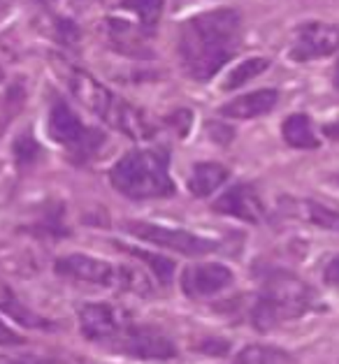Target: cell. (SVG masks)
<instances>
[{"mask_svg":"<svg viewBox=\"0 0 339 364\" xmlns=\"http://www.w3.org/2000/svg\"><path fill=\"white\" fill-rule=\"evenodd\" d=\"M242 16L221 7L184 21L177 38L182 68L195 82H207L228 63L239 47Z\"/></svg>","mask_w":339,"mask_h":364,"instance_id":"obj_1","label":"cell"},{"mask_svg":"<svg viewBox=\"0 0 339 364\" xmlns=\"http://www.w3.org/2000/svg\"><path fill=\"white\" fill-rule=\"evenodd\" d=\"M316 309L318 297L314 288L288 272L272 269L263 279L261 295H258L251 311V323L256 330L267 332L274 330L276 325L296 321V318L307 316Z\"/></svg>","mask_w":339,"mask_h":364,"instance_id":"obj_2","label":"cell"},{"mask_svg":"<svg viewBox=\"0 0 339 364\" xmlns=\"http://www.w3.org/2000/svg\"><path fill=\"white\" fill-rule=\"evenodd\" d=\"M68 88L86 109H91L95 117H100L112 128L121 130L123 135L132 139H147L154 135V128L147 119V114L137 109L135 105L121 100L110 88H105L95 77H91L84 70H68Z\"/></svg>","mask_w":339,"mask_h":364,"instance_id":"obj_3","label":"cell"},{"mask_svg":"<svg viewBox=\"0 0 339 364\" xmlns=\"http://www.w3.org/2000/svg\"><path fill=\"white\" fill-rule=\"evenodd\" d=\"M110 181L130 200L170 198L174 193V181L167 170V154L154 149L130 151L119 158L110 170Z\"/></svg>","mask_w":339,"mask_h":364,"instance_id":"obj_4","label":"cell"},{"mask_svg":"<svg viewBox=\"0 0 339 364\" xmlns=\"http://www.w3.org/2000/svg\"><path fill=\"white\" fill-rule=\"evenodd\" d=\"M56 272L61 277L93 283V286H105V288H123L132 292H147L149 281L140 277L135 269L130 267H117L105 260H98L91 255H66L56 262Z\"/></svg>","mask_w":339,"mask_h":364,"instance_id":"obj_5","label":"cell"},{"mask_svg":"<svg viewBox=\"0 0 339 364\" xmlns=\"http://www.w3.org/2000/svg\"><path fill=\"white\" fill-rule=\"evenodd\" d=\"M49 137L56 141V144L66 146L70 154H73L77 161H84V158H91L98 154V149L103 146L105 135L93 128H86L79 117L68 107V102L63 100H53L51 109H49Z\"/></svg>","mask_w":339,"mask_h":364,"instance_id":"obj_6","label":"cell"},{"mask_svg":"<svg viewBox=\"0 0 339 364\" xmlns=\"http://www.w3.org/2000/svg\"><path fill=\"white\" fill-rule=\"evenodd\" d=\"M123 228H126V232H130L132 237L142 239V242L167 248V251H174L182 255H207L219 248V242H214V239L198 237L189 232V230H179V228L142 223V220H130V223H126Z\"/></svg>","mask_w":339,"mask_h":364,"instance_id":"obj_7","label":"cell"},{"mask_svg":"<svg viewBox=\"0 0 339 364\" xmlns=\"http://www.w3.org/2000/svg\"><path fill=\"white\" fill-rule=\"evenodd\" d=\"M110 346L117 353L130 355V358H137V360H170L177 355V348L170 336H165L160 330H156V327L142 325L135 321H132Z\"/></svg>","mask_w":339,"mask_h":364,"instance_id":"obj_8","label":"cell"},{"mask_svg":"<svg viewBox=\"0 0 339 364\" xmlns=\"http://www.w3.org/2000/svg\"><path fill=\"white\" fill-rule=\"evenodd\" d=\"M132 323V316L107 301H86L79 306V327L88 341L110 346Z\"/></svg>","mask_w":339,"mask_h":364,"instance_id":"obj_9","label":"cell"},{"mask_svg":"<svg viewBox=\"0 0 339 364\" xmlns=\"http://www.w3.org/2000/svg\"><path fill=\"white\" fill-rule=\"evenodd\" d=\"M339 49V26L323 23V21H309L300 26L296 38L291 44V58L293 60H314L335 54Z\"/></svg>","mask_w":339,"mask_h":364,"instance_id":"obj_10","label":"cell"},{"mask_svg":"<svg viewBox=\"0 0 339 364\" xmlns=\"http://www.w3.org/2000/svg\"><path fill=\"white\" fill-rule=\"evenodd\" d=\"M233 283V272L226 264L219 262H204L191 264L182 274V290L193 299H204L212 295H219Z\"/></svg>","mask_w":339,"mask_h":364,"instance_id":"obj_11","label":"cell"},{"mask_svg":"<svg viewBox=\"0 0 339 364\" xmlns=\"http://www.w3.org/2000/svg\"><path fill=\"white\" fill-rule=\"evenodd\" d=\"M214 211L246 220V223H261L265 216L263 202L258 198V193L254 191V186H249V183H239V186H233V188H228L217 202H214Z\"/></svg>","mask_w":339,"mask_h":364,"instance_id":"obj_12","label":"cell"},{"mask_svg":"<svg viewBox=\"0 0 339 364\" xmlns=\"http://www.w3.org/2000/svg\"><path fill=\"white\" fill-rule=\"evenodd\" d=\"M276 100H279V93L274 88H261V91L239 95L235 100H230L228 105L221 107V117L226 119H256L263 117V114L272 112Z\"/></svg>","mask_w":339,"mask_h":364,"instance_id":"obj_13","label":"cell"},{"mask_svg":"<svg viewBox=\"0 0 339 364\" xmlns=\"http://www.w3.org/2000/svg\"><path fill=\"white\" fill-rule=\"evenodd\" d=\"M286 211L305 223H311L316 228L330 230L339 235V211L325 207V204L311 202V200H286Z\"/></svg>","mask_w":339,"mask_h":364,"instance_id":"obj_14","label":"cell"},{"mask_svg":"<svg viewBox=\"0 0 339 364\" xmlns=\"http://www.w3.org/2000/svg\"><path fill=\"white\" fill-rule=\"evenodd\" d=\"M0 311H3L5 316H10L12 321L16 325H21V327H31V330H44V332L53 330V325L49 321H44L42 316L33 314V311L14 295L12 288L7 286V283H3V281H0Z\"/></svg>","mask_w":339,"mask_h":364,"instance_id":"obj_15","label":"cell"},{"mask_svg":"<svg viewBox=\"0 0 339 364\" xmlns=\"http://www.w3.org/2000/svg\"><path fill=\"white\" fill-rule=\"evenodd\" d=\"M228 179V170L219 163H198L189 176V191L195 198H207L217 193Z\"/></svg>","mask_w":339,"mask_h":364,"instance_id":"obj_16","label":"cell"},{"mask_svg":"<svg viewBox=\"0 0 339 364\" xmlns=\"http://www.w3.org/2000/svg\"><path fill=\"white\" fill-rule=\"evenodd\" d=\"M283 139L293 149H318V137L314 132V123L307 114H291L281 126Z\"/></svg>","mask_w":339,"mask_h":364,"instance_id":"obj_17","label":"cell"},{"mask_svg":"<svg viewBox=\"0 0 339 364\" xmlns=\"http://www.w3.org/2000/svg\"><path fill=\"white\" fill-rule=\"evenodd\" d=\"M233 364H293V358L281 348H272V346H246L239 350Z\"/></svg>","mask_w":339,"mask_h":364,"instance_id":"obj_18","label":"cell"},{"mask_svg":"<svg viewBox=\"0 0 339 364\" xmlns=\"http://www.w3.org/2000/svg\"><path fill=\"white\" fill-rule=\"evenodd\" d=\"M123 7L137 16L142 31H154L165 10V0H123Z\"/></svg>","mask_w":339,"mask_h":364,"instance_id":"obj_19","label":"cell"},{"mask_svg":"<svg viewBox=\"0 0 339 364\" xmlns=\"http://www.w3.org/2000/svg\"><path fill=\"white\" fill-rule=\"evenodd\" d=\"M270 68V60L263 58V56H256V58H246L242 60L233 73L228 75V79L223 82V88L226 91H235V88L244 86L246 82H251L254 77H258L261 73H265V70Z\"/></svg>","mask_w":339,"mask_h":364,"instance_id":"obj_20","label":"cell"},{"mask_svg":"<svg viewBox=\"0 0 339 364\" xmlns=\"http://www.w3.org/2000/svg\"><path fill=\"white\" fill-rule=\"evenodd\" d=\"M123 251H128L130 255L140 257L142 262L147 264L151 269V274L160 281V283H170L174 277V262L170 260L165 255H156V253H149V251H142V248H135V246H121Z\"/></svg>","mask_w":339,"mask_h":364,"instance_id":"obj_21","label":"cell"},{"mask_svg":"<svg viewBox=\"0 0 339 364\" xmlns=\"http://www.w3.org/2000/svg\"><path fill=\"white\" fill-rule=\"evenodd\" d=\"M38 3L49 7L56 16H68V12H77L86 5L98 3V0H38Z\"/></svg>","mask_w":339,"mask_h":364,"instance_id":"obj_22","label":"cell"},{"mask_svg":"<svg viewBox=\"0 0 339 364\" xmlns=\"http://www.w3.org/2000/svg\"><path fill=\"white\" fill-rule=\"evenodd\" d=\"M323 279H325V283H330V286H337L339 288V255L333 257V260L325 264Z\"/></svg>","mask_w":339,"mask_h":364,"instance_id":"obj_23","label":"cell"},{"mask_svg":"<svg viewBox=\"0 0 339 364\" xmlns=\"http://www.w3.org/2000/svg\"><path fill=\"white\" fill-rule=\"evenodd\" d=\"M24 343V339L16 332H12L10 327L0 323V346H19Z\"/></svg>","mask_w":339,"mask_h":364,"instance_id":"obj_24","label":"cell"},{"mask_svg":"<svg viewBox=\"0 0 339 364\" xmlns=\"http://www.w3.org/2000/svg\"><path fill=\"white\" fill-rule=\"evenodd\" d=\"M0 364H47V362L35 360V358H3Z\"/></svg>","mask_w":339,"mask_h":364,"instance_id":"obj_25","label":"cell"},{"mask_svg":"<svg viewBox=\"0 0 339 364\" xmlns=\"http://www.w3.org/2000/svg\"><path fill=\"white\" fill-rule=\"evenodd\" d=\"M323 132L330 139H339V123H330V126L323 128Z\"/></svg>","mask_w":339,"mask_h":364,"instance_id":"obj_26","label":"cell"},{"mask_svg":"<svg viewBox=\"0 0 339 364\" xmlns=\"http://www.w3.org/2000/svg\"><path fill=\"white\" fill-rule=\"evenodd\" d=\"M335 86L339 88V63H337V70H335Z\"/></svg>","mask_w":339,"mask_h":364,"instance_id":"obj_27","label":"cell"}]
</instances>
